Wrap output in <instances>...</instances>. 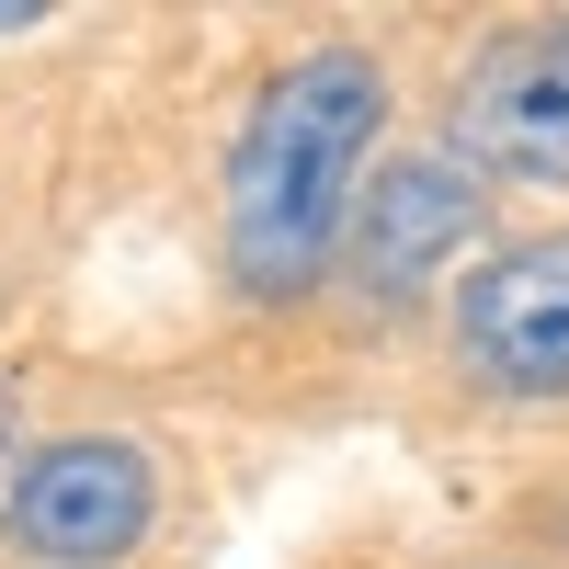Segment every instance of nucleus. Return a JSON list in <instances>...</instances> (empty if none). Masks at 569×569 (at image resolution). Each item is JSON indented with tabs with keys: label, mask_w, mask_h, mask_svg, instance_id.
Segmentation results:
<instances>
[{
	"label": "nucleus",
	"mask_w": 569,
	"mask_h": 569,
	"mask_svg": "<svg viewBox=\"0 0 569 569\" xmlns=\"http://www.w3.org/2000/svg\"><path fill=\"white\" fill-rule=\"evenodd\" d=\"M34 12H46V0H0V23H34Z\"/></svg>",
	"instance_id": "nucleus-6"
},
{
	"label": "nucleus",
	"mask_w": 569,
	"mask_h": 569,
	"mask_svg": "<svg viewBox=\"0 0 569 569\" xmlns=\"http://www.w3.org/2000/svg\"><path fill=\"white\" fill-rule=\"evenodd\" d=\"M456 160H490L512 182H558L569 171V23L501 34L456 91Z\"/></svg>",
	"instance_id": "nucleus-4"
},
{
	"label": "nucleus",
	"mask_w": 569,
	"mask_h": 569,
	"mask_svg": "<svg viewBox=\"0 0 569 569\" xmlns=\"http://www.w3.org/2000/svg\"><path fill=\"white\" fill-rule=\"evenodd\" d=\"M149 512H160L149 456H137L126 433H69V445L23 456V479H12V547L46 558V569H114L137 536H149Z\"/></svg>",
	"instance_id": "nucleus-2"
},
{
	"label": "nucleus",
	"mask_w": 569,
	"mask_h": 569,
	"mask_svg": "<svg viewBox=\"0 0 569 569\" xmlns=\"http://www.w3.org/2000/svg\"><path fill=\"white\" fill-rule=\"evenodd\" d=\"M456 353L512 399H569V240L490 251L456 284Z\"/></svg>",
	"instance_id": "nucleus-3"
},
{
	"label": "nucleus",
	"mask_w": 569,
	"mask_h": 569,
	"mask_svg": "<svg viewBox=\"0 0 569 569\" xmlns=\"http://www.w3.org/2000/svg\"><path fill=\"white\" fill-rule=\"evenodd\" d=\"M376 126H388V69L365 46H308L251 103L240 149H228V284L240 297L319 284V262L353 240Z\"/></svg>",
	"instance_id": "nucleus-1"
},
{
	"label": "nucleus",
	"mask_w": 569,
	"mask_h": 569,
	"mask_svg": "<svg viewBox=\"0 0 569 569\" xmlns=\"http://www.w3.org/2000/svg\"><path fill=\"white\" fill-rule=\"evenodd\" d=\"M467 240H479V182H467L456 149H410L365 182L353 206V262L376 297H410V284H433Z\"/></svg>",
	"instance_id": "nucleus-5"
}]
</instances>
